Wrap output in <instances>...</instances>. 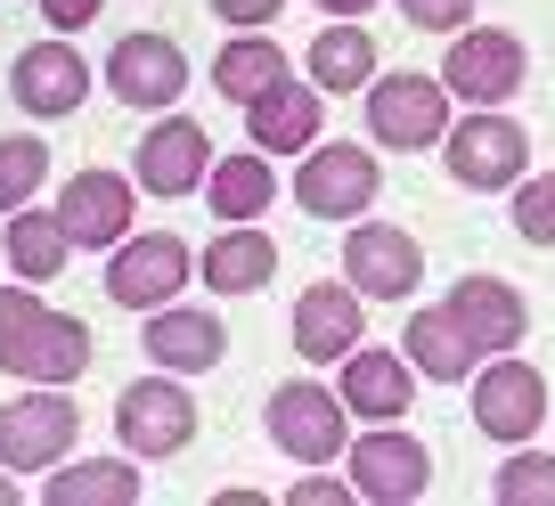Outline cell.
<instances>
[{"label": "cell", "instance_id": "obj_9", "mask_svg": "<svg viewBox=\"0 0 555 506\" xmlns=\"http://www.w3.org/2000/svg\"><path fill=\"white\" fill-rule=\"evenodd\" d=\"M295 196H302V212H319V221H360V212L384 196V172H376L367 147H311Z\"/></svg>", "mask_w": 555, "mask_h": 506}, {"label": "cell", "instance_id": "obj_20", "mask_svg": "<svg viewBox=\"0 0 555 506\" xmlns=\"http://www.w3.org/2000/svg\"><path fill=\"white\" fill-rule=\"evenodd\" d=\"M416 401V385H409V360L400 351H344V408L351 417H367V425H392L400 408Z\"/></svg>", "mask_w": 555, "mask_h": 506}, {"label": "cell", "instance_id": "obj_7", "mask_svg": "<svg viewBox=\"0 0 555 506\" xmlns=\"http://www.w3.org/2000/svg\"><path fill=\"white\" fill-rule=\"evenodd\" d=\"M344 392H319V385H278L270 392V441L295 466H327V457H344Z\"/></svg>", "mask_w": 555, "mask_h": 506}, {"label": "cell", "instance_id": "obj_21", "mask_svg": "<svg viewBox=\"0 0 555 506\" xmlns=\"http://www.w3.org/2000/svg\"><path fill=\"white\" fill-rule=\"evenodd\" d=\"M196 270H205L212 295H261V286H270V270H278V245L261 237L254 221H229L221 237L196 254Z\"/></svg>", "mask_w": 555, "mask_h": 506}, {"label": "cell", "instance_id": "obj_19", "mask_svg": "<svg viewBox=\"0 0 555 506\" xmlns=\"http://www.w3.org/2000/svg\"><path fill=\"white\" fill-rule=\"evenodd\" d=\"M147 360L156 367H172V376H205V367H221V351H229V335H221V319L212 311H180V302H164V311H147Z\"/></svg>", "mask_w": 555, "mask_h": 506}, {"label": "cell", "instance_id": "obj_18", "mask_svg": "<svg viewBox=\"0 0 555 506\" xmlns=\"http://www.w3.org/2000/svg\"><path fill=\"white\" fill-rule=\"evenodd\" d=\"M319 122H327V90H302L295 74H286L270 99L245 106V140H254L261 156H302V147L319 140Z\"/></svg>", "mask_w": 555, "mask_h": 506}, {"label": "cell", "instance_id": "obj_25", "mask_svg": "<svg viewBox=\"0 0 555 506\" xmlns=\"http://www.w3.org/2000/svg\"><path fill=\"white\" fill-rule=\"evenodd\" d=\"M205 196H212V212H221V221H254V212H270L278 172H270V156H261V147H245V156H221V164L205 172Z\"/></svg>", "mask_w": 555, "mask_h": 506}, {"label": "cell", "instance_id": "obj_24", "mask_svg": "<svg viewBox=\"0 0 555 506\" xmlns=\"http://www.w3.org/2000/svg\"><path fill=\"white\" fill-rule=\"evenodd\" d=\"M212 82H221L229 106H254V99H270V90L286 82V50L261 41V34H237L221 57H212Z\"/></svg>", "mask_w": 555, "mask_h": 506}, {"label": "cell", "instance_id": "obj_33", "mask_svg": "<svg viewBox=\"0 0 555 506\" xmlns=\"http://www.w3.org/2000/svg\"><path fill=\"white\" fill-rule=\"evenodd\" d=\"M99 9H106V0H41V17H50L57 34H82V25L99 17Z\"/></svg>", "mask_w": 555, "mask_h": 506}, {"label": "cell", "instance_id": "obj_23", "mask_svg": "<svg viewBox=\"0 0 555 506\" xmlns=\"http://www.w3.org/2000/svg\"><path fill=\"white\" fill-rule=\"evenodd\" d=\"M400 343H409V367L434 376V385H466L474 367H482V351H474V335L450 319V302H441V311H416Z\"/></svg>", "mask_w": 555, "mask_h": 506}, {"label": "cell", "instance_id": "obj_8", "mask_svg": "<svg viewBox=\"0 0 555 506\" xmlns=\"http://www.w3.org/2000/svg\"><path fill=\"white\" fill-rule=\"evenodd\" d=\"M474 425L490 441H531L547 425V376L531 360H515V351H499L482 367V385H474Z\"/></svg>", "mask_w": 555, "mask_h": 506}, {"label": "cell", "instance_id": "obj_2", "mask_svg": "<svg viewBox=\"0 0 555 506\" xmlns=\"http://www.w3.org/2000/svg\"><path fill=\"white\" fill-rule=\"evenodd\" d=\"M196 254L172 237V229H147V237H122L115 254H106V302H122V311H164V302H180V286H189Z\"/></svg>", "mask_w": 555, "mask_h": 506}, {"label": "cell", "instance_id": "obj_6", "mask_svg": "<svg viewBox=\"0 0 555 506\" xmlns=\"http://www.w3.org/2000/svg\"><path fill=\"white\" fill-rule=\"evenodd\" d=\"M441 156H450V180H466V189H515V180L531 172V131L506 122L499 106H482V115L450 122Z\"/></svg>", "mask_w": 555, "mask_h": 506}, {"label": "cell", "instance_id": "obj_4", "mask_svg": "<svg viewBox=\"0 0 555 506\" xmlns=\"http://www.w3.org/2000/svg\"><path fill=\"white\" fill-rule=\"evenodd\" d=\"M115 433L131 457H180L196 441V401L180 392L172 367H156V376H139V385H122L115 401Z\"/></svg>", "mask_w": 555, "mask_h": 506}, {"label": "cell", "instance_id": "obj_32", "mask_svg": "<svg viewBox=\"0 0 555 506\" xmlns=\"http://www.w3.org/2000/svg\"><path fill=\"white\" fill-rule=\"evenodd\" d=\"M400 17H409L416 34H466L474 0H400Z\"/></svg>", "mask_w": 555, "mask_h": 506}, {"label": "cell", "instance_id": "obj_34", "mask_svg": "<svg viewBox=\"0 0 555 506\" xmlns=\"http://www.w3.org/2000/svg\"><path fill=\"white\" fill-rule=\"evenodd\" d=\"M286 498H295V506H344V498H360V490H351V482H327V473H311V482H295Z\"/></svg>", "mask_w": 555, "mask_h": 506}, {"label": "cell", "instance_id": "obj_27", "mask_svg": "<svg viewBox=\"0 0 555 506\" xmlns=\"http://www.w3.org/2000/svg\"><path fill=\"white\" fill-rule=\"evenodd\" d=\"M367 74H376V34L360 17H335L311 41V82L319 90H367Z\"/></svg>", "mask_w": 555, "mask_h": 506}, {"label": "cell", "instance_id": "obj_15", "mask_svg": "<svg viewBox=\"0 0 555 506\" xmlns=\"http://www.w3.org/2000/svg\"><path fill=\"white\" fill-rule=\"evenodd\" d=\"M9 99L25 106V115H74V106L90 99V66H82V50L74 41H34V50L9 66Z\"/></svg>", "mask_w": 555, "mask_h": 506}, {"label": "cell", "instance_id": "obj_29", "mask_svg": "<svg viewBox=\"0 0 555 506\" xmlns=\"http://www.w3.org/2000/svg\"><path fill=\"white\" fill-rule=\"evenodd\" d=\"M41 172H50V147H41V140H0V212L34 205Z\"/></svg>", "mask_w": 555, "mask_h": 506}, {"label": "cell", "instance_id": "obj_22", "mask_svg": "<svg viewBox=\"0 0 555 506\" xmlns=\"http://www.w3.org/2000/svg\"><path fill=\"white\" fill-rule=\"evenodd\" d=\"M295 343H302V360L344 367V351H360V286H311L295 302Z\"/></svg>", "mask_w": 555, "mask_h": 506}, {"label": "cell", "instance_id": "obj_10", "mask_svg": "<svg viewBox=\"0 0 555 506\" xmlns=\"http://www.w3.org/2000/svg\"><path fill=\"white\" fill-rule=\"evenodd\" d=\"M57 221H66L74 254H106V245H122V237H131V180L106 172V164L74 172L66 189H57Z\"/></svg>", "mask_w": 555, "mask_h": 506}, {"label": "cell", "instance_id": "obj_16", "mask_svg": "<svg viewBox=\"0 0 555 506\" xmlns=\"http://www.w3.org/2000/svg\"><path fill=\"white\" fill-rule=\"evenodd\" d=\"M205 172H212V140L189 115L156 122V131L139 140V189L147 196H189V189H205Z\"/></svg>", "mask_w": 555, "mask_h": 506}, {"label": "cell", "instance_id": "obj_17", "mask_svg": "<svg viewBox=\"0 0 555 506\" xmlns=\"http://www.w3.org/2000/svg\"><path fill=\"white\" fill-rule=\"evenodd\" d=\"M450 319L474 335L482 360H499V351H515L522 335H531V311H522V295L506 278H457L450 286Z\"/></svg>", "mask_w": 555, "mask_h": 506}, {"label": "cell", "instance_id": "obj_1", "mask_svg": "<svg viewBox=\"0 0 555 506\" xmlns=\"http://www.w3.org/2000/svg\"><path fill=\"white\" fill-rule=\"evenodd\" d=\"M0 367L25 385H74L90 367V327L34 295V286H0Z\"/></svg>", "mask_w": 555, "mask_h": 506}, {"label": "cell", "instance_id": "obj_28", "mask_svg": "<svg viewBox=\"0 0 555 506\" xmlns=\"http://www.w3.org/2000/svg\"><path fill=\"white\" fill-rule=\"evenodd\" d=\"M9 270H17V278H57V270H66V254H74V237H66V221H57V212H9Z\"/></svg>", "mask_w": 555, "mask_h": 506}, {"label": "cell", "instance_id": "obj_26", "mask_svg": "<svg viewBox=\"0 0 555 506\" xmlns=\"http://www.w3.org/2000/svg\"><path fill=\"white\" fill-rule=\"evenodd\" d=\"M41 498L50 506H139V473H131V457H82V466L50 473Z\"/></svg>", "mask_w": 555, "mask_h": 506}, {"label": "cell", "instance_id": "obj_12", "mask_svg": "<svg viewBox=\"0 0 555 506\" xmlns=\"http://www.w3.org/2000/svg\"><path fill=\"white\" fill-rule=\"evenodd\" d=\"M522 74H531L522 41L490 25V34H457V41H450V66H441V82H450L457 99H474V106H499V99H515V90H522Z\"/></svg>", "mask_w": 555, "mask_h": 506}, {"label": "cell", "instance_id": "obj_31", "mask_svg": "<svg viewBox=\"0 0 555 506\" xmlns=\"http://www.w3.org/2000/svg\"><path fill=\"white\" fill-rule=\"evenodd\" d=\"M515 237L522 245H555V172L515 180Z\"/></svg>", "mask_w": 555, "mask_h": 506}, {"label": "cell", "instance_id": "obj_30", "mask_svg": "<svg viewBox=\"0 0 555 506\" xmlns=\"http://www.w3.org/2000/svg\"><path fill=\"white\" fill-rule=\"evenodd\" d=\"M490 498H499V506H555V457L522 450L515 466H499V482H490Z\"/></svg>", "mask_w": 555, "mask_h": 506}, {"label": "cell", "instance_id": "obj_11", "mask_svg": "<svg viewBox=\"0 0 555 506\" xmlns=\"http://www.w3.org/2000/svg\"><path fill=\"white\" fill-rule=\"evenodd\" d=\"M344 270H351V286H360L367 302H400L416 278H425V254H416L409 229H392V221H360V229L344 237Z\"/></svg>", "mask_w": 555, "mask_h": 506}, {"label": "cell", "instance_id": "obj_3", "mask_svg": "<svg viewBox=\"0 0 555 506\" xmlns=\"http://www.w3.org/2000/svg\"><path fill=\"white\" fill-rule=\"evenodd\" d=\"M367 131H376V147H409V156L441 147L450 140V82H434V74L367 82Z\"/></svg>", "mask_w": 555, "mask_h": 506}, {"label": "cell", "instance_id": "obj_14", "mask_svg": "<svg viewBox=\"0 0 555 506\" xmlns=\"http://www.w3.org/2000/svg\"><path fill=\"white\" fill-rule=\"evenodd\" d=\"M425 473H434V457H425V441L416 433H367L360 450H351V490H360L367 506H409L425 498Z\"/></svg>", "mask_w": 555, "mask_h": 506}, {"label": "cell", "instance_id": "obj_37", "mask_svg": "<svg viewBox=\"0 0 555 506\" xmlns=\"http://www.w3.org/2000/svg\"><path fill=\"white\" fill-rule=\"evenodd\" d=\"M0 506H17V482H9V473H0Z\"/></svg>", "mask_w": 555, "mask_h": 506}, {"label": "cell", "instance_id": "obj_35", "mask_svg": "<svg viewBox=\"0 0 555 506\" xmlns=\"http://www.w3.org/2000/svg\"><path fill=\"white\" fill-rule=\"evenodd\" d=\"M286 0H212V17H229V25H270Z\"/></svg>", "mask_w": 555, "mask_h": 506}, {"label": "cell", "instance_id": "obj_13", "mask_svg": "<svg viewBox=\"0 0 555 506\" xmlns=\"http://www.w3.org/2000/svg\"><path fill=\"white\" fill-rule=\"evenodd\" d=\"M106 82H115L122 106H172L180 90H189V57L164 34H122L115 50H106Z\"/></svg>", "mask_w": 555, "mask_h": 506}, {"label": "cell", "instance_id": "obj_5", "mask_svg": "<svg viewBox=\"0 0 555 506\" xmlns=\"http://www.w3.org/2000/svg\"><path fill=\"white\" fill-rule=\"evenodd\" d=\"M74 433H82V408L66 401V385H34V392H17V401L0 408V466L41 473V466H57V457L74 450Z\"/></svg>", "mask_w": 555, "mask_h": 506}, {"label": "cell", "instance_id": "obj_36", "mask_svg": "<svg viewBox=\"0 0 555 506\" xmlns=\"http://www.w3.org/2000/svg\"><path fill=\"white\" fill-rule=\"evenodd\" d=\"M319 9H327V17H367L376 0H319Z\"/></svg>", "mask_w": 555, "mask_h": 506}]
</instances>
